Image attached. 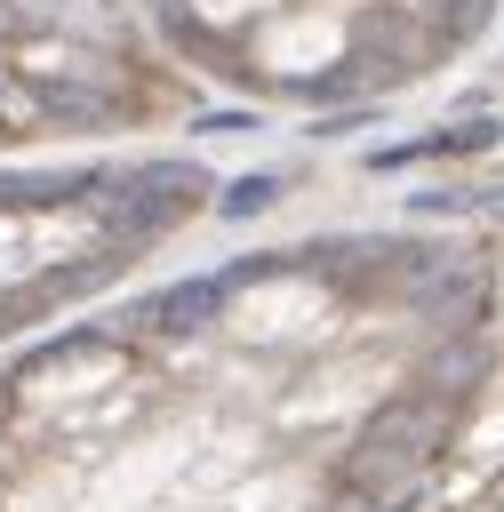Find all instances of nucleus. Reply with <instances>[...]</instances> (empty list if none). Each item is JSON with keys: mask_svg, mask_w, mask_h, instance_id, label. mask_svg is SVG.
<instances>
[{"mask_svg": "<svg viewBox=\"0 0 504 512\" xmlns=\"http://www.w3.org/2000/svg\"><path fill=\"white\" fill-rule=\"evenodd\" d=\"M192 96L272 120H360L472 64L504 0H128Z\"/></svg>", "mask_w": 504, "mask_h": 512, "instance_id": "obj_1", "label": "nucleus"}]
</instances>
